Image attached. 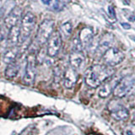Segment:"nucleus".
<instances>
[{
  "label": "nucleus",
  "mask_w": 135,
  "mask_h": 135,
  "mask_svg": "<svg viewBox=\"0 0 135 135\" xmlns=\"http://www.w3.org/2000/svg\"><path fill=\"white\" fill-rule=\"evenodd\" d=\"M112 67L103 64L93 65L86 70L84 74L85 84L90 88H97L104 81L114 74Z\"/></svg>",
  "instance_id": "1"
},
{
  "label": "nucleus",
  "mask_w": 135,
  "mask_h": 135,
  "mask_svg": "<svg viewBox=\"0 0 135 135\" xmlns=\"http://www.w3.org/2000/svg\"><path fill=\"white\" fill-rule=\"evenodd\" d=\"M36 18L31 12H27L21 20L20 26V42L24 43L31 35L36 25Z\"/></svg>",
  "instance_id": "2"
},
{
  "label": "nucleus",
  "mask_w": 135,
  "mask_h": 135,
  "mask_svg": "<svg viewBox=\"0 0 135 135\" xmlns=\"http://www.w3.org/2000/svg\"><path fill=\"white\" fill-rule=\"evenodd\" d=\"M135 89V77L127 75L122 78L113 90L114 96L117 98H123L128 95Z\"/></svg>",
  "instance_id": "3"
},
{
  "label": "nucleus",
  "mask_w": 135,
  "mask_h": 135,
  "mask_svg": "<svg viewBox=\"0 0 135 135\" xmlns=\"http://www.w3.org/2000/svg\"><path fill=\"white\" fill-rule=\"evenodd\" d=\"M36 77V54L30 52L27 56L26 64L23 75V83L26 85H32Z\"/></svg>",
  "instance_id": "4"
},
{
  "label": "nucleus",
  "mask_w": 135,
  "mask_h": 135,
  "mask_svg": "<svg viewBox=\"0 0 135 135\" xmlns=\"http://www.w3.org/2000/svg\"><path fill=\"white\" fill-rule=\"evenodd\" d=\"M54 21L52 20H44L40 24L36 33V42L40 46L44 45L47 42L50 36L53 33Z\"/></svg>",
  "instance_id": "5"
},
{
  "label": "nucleus",
  "mask_w": 135,
  "mask_h": 135,
  "mask_svg": "<svg viewBox=\"0 0 135 135\" xmlns=\"http://www.w3.org/2000/svg\"><path fill=\"white\" fill-rule=\"evenodd\" d=\"M107 109L110 112L111 116L117 121L126 120L129 116L128 110L127 109L123 104L120 102L119 100H112L107 105Z\"/></svg>",
  "instance_id": "6"
},
{
  "label": "nucleus",
  "mask_w": 135,
  "mask_h": 135,
  "mask_svg": "<svg viewBox=\"0 0 135 135\" xmlns=\"http://www.w3.org/2000/svg\"><path fill=\"white\" fill-rule=\"evenodd\" d=\"M104 62L107 66L114 67L118 65L124 60V53L116 47H110L102 56Z\"/></svg>",
  "instance_id": "7"
},
{
  "label": "nucleus",
  "mask_w": 135,
  "mask_h": 135,
  "mask_svg": "<svg viewBox=\"0 0 135 135\" xmlns=\"http://www.w3.org/2000/svg\"><path fill=\"white\" fill-rule=\"evenodd\" d=\"M119 75H112L100 84L98 90V95L100 98H107L113 92L114 89L120 81Z\"/></svg>",
  "instance_id": "8"
},
{
  "label": "nucleus",
  "mask_w": 135,
  "mask_h": 135,
  "mask_svg": "<svg viewBox=\"0 0 135 135\" xmlns=\"http://www.w3.org/2000/svg\"><path fill=\"white\" fill-rule=\"evenodd\" d=\"M62 47V36L58 31H53L47 41L46 53L50 57H54L58 54Z\"/></svg>",
  "instance_id": "9"
},
{
  "label": "nucleus",
  "mask_w": 135,
  "mask_h": 135,
  "mask_svg": "<svg viewBox=\"0 0 135 135\" xmlns=\"http://www.w3.org/2000/svg\"><path fill=\"white\" fill-rule=\"evenodd\" d=\"M21 17H22V9L20 7H15L4 18L5 27L9 30L12 27L16 26L20 22Z\"/></svg>",
  "instance_id": "10"
},
{
  "label": "nucleus",
  "mask_w": 135,
  "mask_h": 135,
  "mask_svg": "<svg viewBox=\"0 0 135 135\" xmlns=\"http://www.w3.org/2000/svg\"><path fill=\"white\" fill-rule=\"evenodd\" d=\"M78 79L77 71L74 69L71 66L67 67L66 69L63 72L62 80L63 85L67 89H72L74 85Z\"/></svg>",
  "instance_id": "11"
},
{
  "label": "nucleus",
  "mask_w": 135,
  "mask_h": 135,
  "mask_svg": "<svg viewBox=\"0 0 135 135\" xmlns=\"http://www.w3.org/2000/svg\"><path fill=\"white\" fill-rule=\"evenodd\" d=\"M84 62H85V57L82 52H77V51H73L69 55V63L70 66L74 69L78 71L81 69L84 66Z\"/></svg>",
  "instance_id": "12"
},
{
  "label": "nucleus",
  "mask_w": 135,
  "mask_h": 135,
  "mask_svg": "<svg viewBox=\"0 0 135 135\" xmlns=\"http://www.w3.org/2000/svg\"><path fill=\"white\" fill-rule=\"evenodd\" d=\"M20 52V49L18 46L8 47L2 56L3 62L4 63H6V64H9V63L16 61V58L18 57Z\"/></svg>",
  "instance_id": "13"
},
{
  "label": "nucleus",
  "mask_w": 135,
  "mask_h": 135,
  "mask_svg": "<svg viewBox=\"0 0 135 135\" xmlns=\"http://www.w3.org/2000/svg\"><path fill=\"white\" fill-rule=\"evenodd\" d=\"M78 37L83 45V47H87L94 38V31L91 27H84L80 31Z\"/></svg>",
  "instance_id": "14"
},
{
  "label": "nucleus",
  "mask_w": 135,
  "mask_h": 135,
  "mask_svg": "<svg viewBox=\"0 0 135 135\" xmlns=\"http://www.w3.org/2000/svg\"><path fill=\"white\" fill-rule=\"evenodd\" d=\"M18 42H20V27L16 25V26H14L8 30L6 38V43L9 47V46H17Z\"/></svg>",
  "instance_id": "15"
},
{
  "label": "nucleus",
  "mask_w": 135,
  "mask_h": 135,
  "mask_svg": "<svg viewBox=\"0 0 135 135\" xmlns=\"http://www.w3.org/2000/svg\"><path fill=\"white\" fill-rule=\"evenodd\" d=\"M19 72H20V64H19V62L15 61L7 65L4 74H5L7 79H12L18 75Z\"/></svg>",
  "instance_id": "16"
},
{
  "label": "nucleus",
  "mask_w": 135,
  "mask_h": 135,
  "mask_svg": "<svg viewBox=\"0 0 135 135\" xmlns=\"http://www.w3.org/2000/svg\"><path fill=\"white\" fill-rule=\"evenodd\" d=\"M61 32L63 36H64L66 38L69 37L72 34V31H73V25H72L71 22L69 21H67V22L63 23L62 25H61Z\"/></svg>",
  "instance_id": "17"
},
{
  "label": "nucleus",
  "mask_w": 135,
  "mask_h": 135,
  "mask_svg": "<svg viewBox=\"0 0 135 135\" xmlns=\"http://www.w3.org/2000/svg\"><path fill=\"white\" fill-rule=\"evenodd\" d=\"M65 7V4L61 0H55V2L52 4V9L56 12H59L63 10V8Z\"/></svg>",
  "instance_id": "18"
},
{
  "label": "nucleus",
  "mask_w": 135,
  "mask_h": 135,
  "mask_svg": "<svg viewBox=\"0 0 135 135\" xmlns=\"http://www.w3.org/2000/svg\"><path fill=\"white\" fill-rule=\"evenodd\" d=\"M123 135H135V125H128L123 129Z\"/></svg>",
  "instance_id": "19"
},
{
  "label": "nucleus",
  "mask_w": 135,
  "mask_h": 135,
  "mask_svg": "<svg viewBox=\"0 0 135 135\" xmlns=\"http://www.w3.org/2000/svg\"><path fill=\"white\" fill-rule=\"evenodd\" d=\"M108 14L111 17V19L113 20H116V14H115V10H114V8L112 6H109L108 8Z\"/></svg>",
  "instance_id": "20"
},
{
  "label": "nucleus",
  "mask_w": 135,
  "mask_h": 135,
  "mask_svg": "<svg viewBox=\"0 0 135 135\" xmlns=\"http://www.w3.org/2000/svg\"><path fill=\"white\" fill-rule=\"evenodd\" d=\"M121 25L125 30H130L131 29V25L128 24V23H121Z\"/></svg>",
  "instance_id": "21"
},
{
  "label": "nucleus",
  "mask_w": 135,
  "mask_h": 135,
  "mask_svg": "<svg viewBox=\"0 0 135 135\" xmlns=\"http://www.w3.org/2000/svg\"><path fill=\"white\" fill-rule=\"evenodd\" d=\"M42 3L45 4V5H50L52 3V0H41Z\"/></svg>",
  "instance_id": "22"
},
{
  "label": "nucleus",
  "mask_w": 135,
  "mask_h": 135,
  "mask_svg": "<svg viewBox=\"0 0 135 135\" xmlns=\"http://www.w3.org/2000/svg\"><path fill=\"white\" fill-rule=\"evenodd\" d=\"M3 9L2 8H0V20L3 18Z\"/></svg>",
  "instance_id": "23"
},
{
  "label": "nucleus",
  "mask_w": 135,
  "mask_h": 135,
  "mask_svg": "<svg viewBox=\"0 0 135 135\" xmlns=\"http://www.w3.org/2000/svg\"><path fill=\"white\" fill-rule=\"evenodd\" d=\"M61 1H62L64 3H69L72 2V0H61Z\"/></svg>",
  "instance_id": "24"
},
{
  "label": "nucleus",
  "mask_w": 135,
  "mask_h": 135,
  "mask_svg": "<svg viewBox=\"0 0 135 135\" xmlns=\"http://www.w3.org/2000/svg\"><path fill=\"white\" fill-rule=\"evenodd\" d=\"M132 102H133V104H134L135 105V95L133 96V99H132Z\"/></svg>",
  "instance_id": "25"
},
{
  "label": "nucleus",
  "mask_w": 135,
  "mask_h": 135,
  "mask_svg": "<svg viewBox=\"0 0 135 135\" xmlns=\"http://www.w3.org/2000/svg\"><path fill=\"white\" fill-rule=\"evenodd\" d=\"M130 38H131V39H132V40H133L134 41H135V36H130Z\"/></svg>",
  "instance_id": "26"
},
{
  "label": "nucleus",
  "mask_w": 135,
  "mask_h": 135,
  "mask_svg": "<svg viewBox=\"0 0 135 135\" xmlns=\"http://www.w3.org/2000/svg\"><path fill=\"white\" fill-rule=\"evenodd\" d=\"M133 119H134V121H135V112H134V115H133Z\"/></svg>",
  "instance_id": "27"
},
{
  "label": "nucleus",
  "mask_w": 135,
  "mask_h": 135,
  "mask_svg": "<svg viewBox=\"0 0 135 135\" xmlns=\"http://www.w3.org/2000/svg\"><path fill=\"white\" fill-rule=\"evenodd\" d=\"M28 1H32V0H28Z\"/></svg>",
  "instance_id": "28"
}]
</instances>
